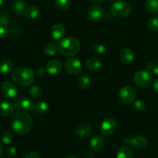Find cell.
Returning a JSON list of instances; mask_svg holds the SVG:
<instances>
[{
    "mask_svg": "<svg viewBox=\"0 0 158 158\" xmlns=\"http://www.w3.org/2000/svg\"><path fill=\"white\" fill-rule=\"evenodd\" d=\"M152 70H153V72H154V74H156V75H158V63L154 65V67H153Z\"/></svg>",
    "mask_w": 158,
    "mask_h": 158,
    "instance_id": "obj_40",
    "label": "cell"
},
{
    "mask_svg": "<svg viewBox=\"0 0 158 158\" xmlns=\"http://www.w3.org/2000/svg\"><path fill=\"white\" fill-rule=\"evenodd\" d=\"M6 155L9 156V157H13L16 154V148L15 147H9V148H6Z\"/></svg>",
    "mask_w": 158,
    "mask_h": 158,
    "instance_id": "obj_36",
    "label": "cell"
},
{
    "mask_svg": "<svg viewBox=\"0 0 158 158\" xmlns=\"http://www.w3.org/2000/svg\"><path fill=\"white\" fill-rule=\"evenodd\" d=\"M65 33H66V29L61 23H56L50 29L51 36L55 40H60L62 37L64 36Z\"/></svg>",
    "mask_w": 158,
    "mask_h": 158,
    "instance_id": "obj_14",
    "label": "cell"
},
{
    "mask_svg": "<svg viewBox=\"0 0 158 158\" xmlns=\"http://www.w3.org/2000/svg\"><path fill=\"white\" fill-rule=\"evenodd\" d=\"M92 128L87 124L79 125L75 130L76 134L81 138H87L92 134Z\"/></svg>",
    "mask_w": 158,
    "mask_h": 158,
    "instance_id": "obj_17",
    "label": "cell"
},
{
    "mask_svg": "<svg viewBox=\"0 0 158 158\" xmlns=\"http://www.w3.org/2000/svg\"><path fill=\"white\" fill-rule=\"evenodd\" d=\"M13 140V134L9 130H5L1 134V140L4 144H9Z\"/></svg>",
    "mask_w": 158,
    "mask_h": 158,
    "instance_id": "obj_28",
    "label": "cell"
},
{
    "mask_svg": "<svg viewBox=\"0 0 158 158\" xmlns=\"http://www.w3.org/2000/svg\"><path fill=\"white\" fill-rule=\"evenodd\" d=\"M35 109L39 114H46V113L47 112L48 110H49V106H48V104L46 103V102L40 101V102H38V103L35 104Z\"/></svg>",
    "mask_w": 158,
    "mask_h": 158,
    "instance_id": "obj_30",
    "label": "cell"
},
{
    "mask_svg": "<svg viewBox=\"0 0 158 158\" xmlns=\"http://www.w3.org/2000/svg\"><path fill=\"white\" fill-rule=\"evenodd\" d=\"M88 17L93 22H97L102 19L103 15V9L98 5H94L89 7L87 12Z\"/></svg>",
    "mask_w": 158,
    "mask_h": 158,
    "instance_id": "obj_12",
    "label": "cell"
},
{
    "mask_svg": "<svg viewBox=\"0 0 158 158\" xmlns=\"http://www.w3.org/2000/svg\"><path fill=\"white\" fill-rule=\"evenodd\" d=\"M46 68H43V67H40L37 69L36 71V75L38 76L39 77H44L45 74H46Z\"/></svg>",
    "mask_w": 158,
    "mask_h": 158,
    "instance_id": "obj_38",
    "label": "cell"
},
{
    "mask_svg": "<svg viewBox=\"0 0 158 158\" xmlns=\"http://www.w3.org/2000/svg\"><path fill=\"white\" fill-rule=\"evenodd\" d=\"M154 89L157 94H158V79L154 81Z\"/></svg>",
    "mask_w": 158,
    "mask_h": 158,
    "instance_id": "obj_39",
    "label": "cell"
},
{
    "mask_svg": "<svg viewBox=\"0 0 158 158\" xmlns=\"http://www.w3.org/2000/svg\"><path fill=\"white\" fill-rule=\"evenodd\" d=\"M93 51H94V52L96 55L101 56L104 54L105 52H106V46L104 45L98 43V44L94 45V47H93Z\"/></svg>",
    "mask_w": 158,
    "mask_h": 158,
    "instance_id": "obj_33",
    "label": "cell"
},
{
    "mask_svg": "<svg viewBox=\"0 0 158 158\" xmlns=\"http://www.w3.org/2000/svg\"><path fill=\"white\" fill-rule=\"evenodd\" d=\"M119 98L124 104H130L135 100L136 92L131 86H124L119 92Z\"/></svg>",
    "mask_w": 158,
    "mask_h": 158,
    "instance_id": "obj_6",
    "label": "cell"
},
{
    "mask_svg": "<svg viewBox=\"0 0 158 158\" xmlns=\"http://www.w3.org/2000/svg\"><path fill=\"white\" fill-rule=\"evenodd\" d=\"M89 145H90V148L94 151H100L103 148V146H104V140H103V138L101 136L96 135L90 140Z\"/></svg>",
    "mask_w": 158,
    "mask_h": 158,
    "instance_id": "obj_19",
    "label": "cell"
},
{
    "mask_svg": "<svg viewBox=\"0 0 158 158\" xmlns=\"http://www.w3.org/2000/svg\"><path fill=\"white\" fill-rule=\"evenodd\" d=\"M145 7L151 13H158V0H146Z\"/></svg>",
    "mask_w": 158,
    "mask_h": 158,
    "instance_id": "obj_25",
    "label": "cell"
},
{
    "mask_svg": "<svg viewBox=\"0 0 158 158\" xmlns=\"http://www.w3.org/2000/svg\"><path fill=\"white\" fill-rule=\"evenodd\" d=\"M9 23V15L3 9H0V26H7Z\"/></svg>",
    "mask_w": 158,
    "mask_h": 158,
    "instance_id": "obj_32",
    "label": "cell"
},
{
    "mask_svg": "<svg viewBox=\"0 0 158 158\" xmlns=\"http://www.w3.org/2000/svg\"><path fill=\"white\" fill-rule=\"evenodd\" d=\"M4 1L5 0H0V6H1V5H2V3L4 2Z\"/></svg>",
    "mask_w": 158,
    "mask_h": 158,
    "instance_id": "obj_44",
    "label": "cell"
},
{
    "mask_svg": "<svg viewBox=\"0 0 158 158\" xmlns=\"http://www.w3.org/2000/svg\"><path fill=\"white\" fill-rule=\"evenodd\" d=\"M2 153H3V147H2V145L0 143V157L2 156Z\"/></svg>",
    "mask_w": 158,
    "mask_h": 158,
    "instance_id": "obj_42",
    "label": "cell"
},
{
    "mask_svg": "<svg viewBox=\"0 0 158 158\" xmlns=\"http://www.w3.org/2000/svg\"><path fill=\"white\" fill-rule=\"evenodd\" d=\"M66 158H77V157H75V156H69V157H68Z\"/></svg>",
    "mask_w": 158,
    "mask_h": 158,
    "instance_id": "obj_43",
    "label": "cell"
},
{
    "mask_svg": "<svg viewBox=\"0 0 158 158\" xmlns=\"http://www.w3.org/2000/svg\"><path fill=\"white\" fill-rule=\"evenodd\" d=\"M29 95L32 98H39L42 95V89L39 86H32L29 89Z\"/></svg>",
    "mask_w": 158,
    "mask_h": 158,
    "instance_id": "obj_31",
    "label": "cell"
},
{
    "mask_svg": "<svg viewBox=\"0 0 158 158\" xmlns=\"http://www.w3.org/2000/svg\"><path fill=\"white\" fill-rule=\"evenodd\" d=\"M46 73L51 75H56L62 70V63L58 60H51L46 64Z\"/></svg>",
    "mask_w": 158,
    "mask_h": 158,
    "instance_id": "obj_13",
    "label": "cell"
},
{
    "mask_svg": "<svg viewBox=\"0 0 158 158\" xmlns=\"http://www.w3.org/2000/svg\"><path fill=\"white\" fill-rule=\"evenodd\" d=\"M110 12L117 18H126L132 12V7L127 2L119 0L113 3L110 7Z\"/></svg>",
    "mask_w": 158,
    "mask_h": 158,
    "instance_id": "obj_4",
    "label": "cell"
},
{
    "mask_svg": "<svg viewBox=\"0 0 158 158\" xmlns=\"http://www.w3.org/2000/svg\"><path fill=\"white\" fill-rule=\"evenodd\" d=\"M148 29L151 32H157L158 31V16H153L148 22Z\"/></svg>",
    "mask_w": 158,
    "mask_h": 158,
    "instance_id": "obj_29",
    "label": "cell"
},
{
    "mask_svg": "<svg viewBox=\"0 0 158 158\" xmlns=\"http://www.w3.org/2000/svg\"><path fill=\"white\" fill-rule=\"evenodd\" d=\"M1 90L3 96L7 99H13L18 95L16 86L10 81H6L2 84Z\"/></svg>",
    "mask_w": 158,
    "mask_h": 158,
    "instance_id": "obj_9",
    "label": "cell"
},
{
    "mask_svg": "<svg viewBox=\"0 0 158 158\" xmlns=\"http://www.w3.org/2000/svg\"><path fill=\"white\" fill-rule=\"evenodd\" d=\"M134 81L140 87H148L153 82V76L148 70L137 71L134 76Z\"/></svg>",
    "mask_w": 158,
    "mask_h": 158,
    "instance_id": "obj_5",
    "label": "cell"
},
{
    "mask_svg": "<svg viewBox=\"0 0 158 158\" xmlns=\"http://www.w3.org/2000/svg\"><path fill=\"white\" fill-rule=\"evenodd\" d=\"M9 30L7 28V26H0V38L4 39L9 35Z\"/></svg>",
    "mask_w": 158,
    "mask_h": 158,
    "instance_id": "obj_35",
    "label": "cell"
},
{
    "mask_svg": "<svg viewBox=\"0 0 158 158\" xmlns=\"http://www.w3.org/2000/svg\"><path fill=\"white\" fill-rule=\"evenodd\" d=\"M26 3L23 0H14L12 3V7L15 14L22 15L24 14L26 9Z\"/></svg>",
    "mask_w": 158,
    "mask_h": 158,
    "instance_id": "obj_20",
    "label": "cell"
},
{
    "mask_svg": "<svg viewBox=\"0 0 158 158\" xmlns=\"http://www.w3.org/2000/svg\"><path fill=\"white\" fill-rule=\"evenodd\" d=\"M33 120L26 111L15 113L11 118V127L12 130L19 135L27 134L32 130Z\"/></svg>",
    "mask_w": 158,
    "mask_h": 158,
    "instance_id": "obj_1",
    "label": "cell"
},
{
    "mask_svg": "<svg viewBox=\"0 0 158 158\" xmlns=\"http://www.w3.org/2000/svg\"><path fill=\"white\" fill-rule=\"evenodd\" d=\"M86 69L92 72H98L103 67V63L100 60L96 58H89L85 63Z\"/></svg>",
    "mask_w": 158,
    "mask_h": 158,
    "instance_id": "obj_16",
    "label": "cell"
},
{
    "mask_svg": "<svg viewBox=\"0 0 158 158\" xmlns=\"http://www.w3.org/2000/svg\"><path fill=\"white\" fill-rule=\"evenodd\" d=\"M120 60L124 64H130L134 60V52L131 48H123L120 52Z\"/></svg>",
    "mask_w": 158,
    "mask_h": 158,
    "instance_id": "obj_15",
    "label": "cell"
},
{
    "mask_svg": "<svg viewBox=\"0 0 158 158\" xmlns=\"http://www.w3.org/2000/svg\"><path fill=\"white\" fill-rule=\"evenodd\" d=\"M146 66V68L148 69V71H150L151 69H153V67H154V66H153V64L151 63H148Z\"/></svg>",
    "mask_w": 158,
    "mask_h": 158,
    "instance_id": "obj_41",
    "label": "cell"
},
{
    "mask_svg": "<svg viewBox=\"0 0 158 158\" xmlns=\"http://www.w3.org/2000/svg\"><path fill=\"white\" fill-rule=\"evenodd\" d=\"M13 68L12 62L8 60H3L0 62V73L2 74H8Z\"/></svg>",
    "mask_w": 158,
    "mask_h": 158,
    "instance_id": "obj_24",
    "label": "cell"
},
{
    "mask_svg": "<svg viewBox=\"0 0 158 158\" xmlns=\"http://www.w3.org/2000/svg\"><path fill=\"white\" fill-rule=\"evenodd\" d=\"M56 7L61 10H67L71 7L72 2L71 0H54Z\"/></svg>",
    "mask_w": 158,
    "mask_h": 158,
    "instance_id": "obj_26",
    "label": "cell"
},
{
    "mask_svg": "<svg viewBox=\"0 0 158 158\" xmlns=\"http://www.w3.org/2000/svg\"><path fill=\"white\" fill-rule=\"evenodd\" d=\"M14 110V106L11 103L6 101L0 102V116L7 117L12 115Z\"/></svg>",
    "mask_w": 158,
    "mask_h": 158,
    "instance_id": "obj_18",
    "label": "cell"
},
{
    "mask_svg": "<svg viewBox=\"0 0 158 158\" xmlns=\"http://www.w3.org/2000/svg\"><path fill=\"white\" fill-rule=\"evenodd\" d=\"M117 158H134L132 151L127 147H121L117 151Z\"/></svg>",
    "mask_w": 158,
    "mask_h": 158,
    "instance_id": "obj_22",
    "label": "cell"
},
{
    "mask_svg": "<svg viewBox=\"0 0 158 158\" xmlns=\"http://www.w3.org/2000/svg\"><path fill=\"white\" fill-rule=\"evenodd\" d=\"M12 79L19 86H28L32 85L35 81V73L29 67L21 66L12 73Z\"/></svg>",
    "mask_w": 158,
    "mask_h": 158,
    "instance_id": "obj_2",
    "label": "cell"
},
{
    "mask_svg": "<svg viewBox=\"0 0 158 158\" xmlns=\"http://www.w3.org/2000/svg\"><path fill=\"white\" fill-rule=\"evenodd\" d=\"M77 84L81 89H87L90 86V79L86 75L80 76L77 80Z\"/></svg>",
    "mask_w": 158,
    "mask_h": 158,
    "instance_id": "obj_27",
    "label": "cell"
},
{
    "mask_svg": "<svg viewBox=\"0 0 158 158\" xmlns=\"http://www.w3.org/2000/svg\"><path fill=\"white\" fill-rule=\"evenodd\" d=\"M13 106L15 109L19 111H28L32 109L33 103L28 97H22L15 100V102L13 103Z\"/></svg>",
    "mask_w": 158,
    "mask_h": 158,
    "instance_id": "obj_10",
    "label": "cell"
},
{
    "mask_svg": "<svg viewBox=\"0 0 158 158\" xmlns=\"http://www.w3.org/2000/svg\"><path fill=\"white\" fill-rule=\"evenodd\" d=\"M57 50H58V46H56V44L54 42H49L45 46L44 49H43V52H44V53L46 56H55L56 54Z\"/></svg>",
    "mask_w": 158,
    "mask_h": 158,
    "instance_id": "obj_23",
    "label": "cell"
},
{
    "mask_svg": "<svg viewBox=\"0 0 158 158\" xmlns=\"http://www.w3.org/2000/svg\"><path fill=\"white\" fill-rule=\"evenodd\" d=\"M117 127V120L112 117H107L101 122L100 126V132L105 136L114 134Z\"/></svg>",
    "mask_w": 158,
    "mask_h": 158,
    "instance_id": "obj_8",
    "label": "cell"
},
{
    "mask_svg": "<svg viewBox=\"0 0 158 158\" xmlns=\"http://www.w3.org/2000/svg\"><path fill=\"white\" fill-rule=\"evenodd\" d=\"M145 107H146L145 103L142 100H136L133 104V108L134 110L137 111V112H142L144 110Z\"/></svg>",
    "mask_w": 158,
    "mask_h": 158,
    "instance_id": "obj_34",
    "label": "cell"
},
{
    "mask_svg": "<svg viewBox=\"0 0 158 158\" xmlns=\"http://www.w3.org/2000/svg\"><path fill=\"white\" fill-rule=\"evenodd\" d=\"M40 15V9L36 6H31L26 8L24 16L28 19H35Z\"/></svg>",
    "mask_w": 158,
    "mask_h": 158,
    "instance_id": "obj_21",
    "label": "cell"
},
{
    "mask_svg": "<svg viewBox=\"0 0 158 158\" xmlns=\"http://www.w3.org/2000/svg\"><path fill=\"white\" fill-rule=\"evenodd\" d=\"M24 158H41L40 157V154L38 153L35 152V151H30V152L27 153L25 155Z\"/></svg>",
    "mask_w": 158,
    "mask_h": 158,
    "instance_id": "obj_37",
    "label": "cell"
},
{
    "mask_svg": "<svg viewBox=\"0 0 158 158\" xmlns=\"http://www.w3.org/2000/svg\"><path fill=\"white\" fill-rule=\"evenodd\" d=\"M58 50L61 54L66 56H73L80 52V43L74 37H67L58 43Z\"/></svg>",
    "mask_w": 158,
    "mask_h": 158,
    "instance_id": "obj_3",
    "label": "cell"
},
{
    "mask_svg": "<svg viewBox=\"0 0 158 158\" xmlns=\"http://www.w3.org/2000/svg\"><path fill=\"white\" fill-rule=\"evenodd\" d=\"M65 68L68 73L73 76H77L83 72V65L79 60L69 58L65 63Z\"/></svg>",
    "mask_w": 158,
    "mask_h": 158,
    "instance_id": "obj_7",
    "label": "cell"
},
{
    "mask_svg": "<svg viewBox=\"0 0 158 158\" xmlns=\"http://www.w3.org/2000/svg\"><path fill=\"white\" fill-rule=\"evenodd\" d=\"M124 143L137 150L143 149L147 146V139L143 136H136L131 139H125Z\"/></svg>",
    "mask_w": 158,
    "mask_h": 158,
    "instance_id": "obj_11",
    "label": "cell"
}]
</instances>
